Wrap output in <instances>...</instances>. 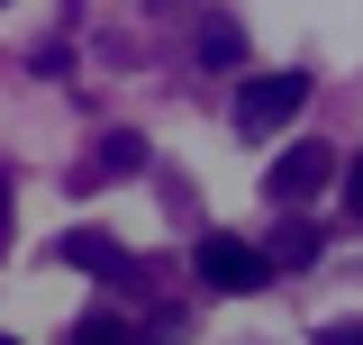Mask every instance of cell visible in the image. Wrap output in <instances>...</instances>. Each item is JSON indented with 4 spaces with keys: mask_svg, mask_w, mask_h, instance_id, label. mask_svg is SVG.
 Segmentation results:
<instances>
[{
    "mask_svg": "<svg viewBox=\"0 0 363 345\" xmlns=\"http://www.w3.org/2000/svg\"><path fill=\"white\" fill-rule=\"evenodd\" d=\"M309 109V73H255V82L236 91V128L264 136V128H291Z\"/></svg>",
    "mask_w": 363,
    "mask_h": 345,
    "instance_id": "6da1fadb",
    "label": "cell"
},
{
    "mask_svg": "<svg viewBox=\"0 0 363 345\" xmlns=\"http://www.w3.org/2000/svg\"><path fill=\"white\" fill-rule=\"evenodd\" d=\"M200 282H209V291H264L272 263H264V246H245V236L209 227V236H200Z\"/></svg>",
    "mask_w": 363,
    "mask_h": 345,
    "instance_id": "7a4b0ae2",
    "label": "cell"
},
{
    "mask_svg": "<svg viewBox=\"0 0 363 345\" xmlns=\"http://www.w3.org/2000/svg\"><path fill=\"white\" fill-rule=\"evenodd\" d=\"M55 263H73V273H100L109 291H118V282H136V255L118 246V236H100V227H64V236H55Z\"/></svg>",
    "mask_w": 363,
    "mask_h": 345,
    "instance_id": "3957f363",
    "label": "cell"
},
{
    "mask_svg": "<svg viewBox=\"0 0 363 345\" xmlns=\"http://www.w3.org/2000/svg\"><path fill=\"white\" fill-rule=\"evenodd\" d=\"M128 172H145V136L136 128H109L100 146H91L82 164H73V191H100V182H128Z\"/></svg>",
    "mask_w": 363,
    "mask_h": 345,
    "instance_id": "277c9868",
    "label": "cell"
},
{
    "mask_svg": "<svg viewBox=\"0 0 363 345\" xmlns=\"http://www.w3.org/2000/svg\"><path fill=\"white\" fill-rule=\"evenodd\" d=\"M327 172H336V146H291V155H272L264 191H272V200H309Z\"/></svg>",
    "mask_w": 363,
    "mask_h": 345,
    "instance_id": "5b68a950",
    "label": "cell"
},
{
    "mask_svg": "<svg viewBox=\"0 0 363 345\" xmlns=\"http://www.w3.org/2000/svg\"><path fill=\"white\" fill-rule=\"evenodd\" d=\"M200 55H209L218 73H236V64H245V37H236V18H209V28H200Z\"/></svg>",
    "mask_w": 363,
    "mask_h": 345,
    "instance_id": "8992f818",
    "label": "cell"
},
{
    "mask_svg": "<svg viewBox=\"0 0 363 345\" xmlns=\"http://www.w3.org/2000/svg\"><path fill=\"white\" fill-rule=\"evenodd\" d=\"M309 255H318V227H281V246L264 263H309Z\"/></svg>",
    "mask_w": 363,
    "mask_h": 345,
    "instance_id": "52a82bcc",
    "label": "cell"
},
{
    "mask_svg": "<svg viewBox=\"0 0 363 345\" xmlns=\"http://www.w3.org/2000/svg\"><path fill=\"white\" fill-rule=\"evenodd\" d=\"M73 345H128V327H118V318H82V327H73Z\"/></svg>",
    "mask_w": 363,
    "mask_h": 345,
    "instance_id": "ba28073f",
    "label": "cell"
},
{
    "mask_svg": "<svg viewBox=\"0 0 363 345\" xmlns=\"http://www.w3.org/2000/svg\"><path fill=\"white\" fill-rule=\"evenodd\" d=\"M318 345H363V327H354V318H336V327H327Z\"/></svg>",
    "mask_w": 363,
    "mask_h": 345,
    "instance_id": "9c48e42d",
    "label": "cell"
},
{
    "mask_svg": "<svg viewBox=\"0 0 363 345\" xmlns=\"http://www.w3.org/2000/svg\"><path fill=\"white\" fill-rule=\"evenodd\" d=\"M0 236H9V182H0Z\"/></svg>",
    "mask_w": 363,
    "mask_h": 345,
    "instance_id": "30bf717a",
    "label": "cell"
},
{
    "mask_svg": "<svg viewBox=\"0 0 363 345\" xmlns=\"http://www.w3.org/2000/svg\"><path fill=\"white\" fill-rule=\"evenodd\" d=\"M0 345H18V336H0Z\"/></svg>",
    "mask_w": 363,
    "mask_h": 345,
    "instance_id": "8fae6325",
    "label": "cell"
}]
</instances>
